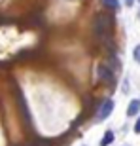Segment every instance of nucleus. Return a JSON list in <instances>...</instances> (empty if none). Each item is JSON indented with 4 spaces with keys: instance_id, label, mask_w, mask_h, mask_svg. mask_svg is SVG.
Listing matches in <instances>:
<instances>
[{
    "instance_id": "obj_1",
    "label": "nucleus",
    "mask_w": 140,
    "mask_h": 146,
    "mask_svg": "<svg viewBox=\"0 0 140 146\" xmlns=\"http://www.w3.org/2000/svg\"><path fill=\"white\" fill-rule=\"evenodd\" d=\"M112 25V17L108 13H97L95 15V21H93V34L95 38H104L108 34V27Z\"/></svg>"
},
{
    "instance_id": "obj_2",
    "label": "nucleus",
    "mask_w": 140,
    "mask_h": 146,
    "mask_svg": "<svg viewBox=\"0 0 140 146\" xmlns=\"http://www.w3.org/2000/svg\"><path fill=\"white\" fill-rule=\"evenodd\" d=\"M97 76L102 84H110V86L114 84V70H112L110 65H98L97 66Z\"/></svg>"
},
{
    "instance_id": "obj_3",
    "label": "nucleus",
    "mask_w": 140,
    "mask_h": 146,
    "mask_svg": "<svg viewBox=\"0 0 140 146\" xmlns=\"http://www.w3.org/2000/svg\"><path fill=\"white\" fill-rule=\"evenodd\" d=\"M112 110H114V101L112 99H106L102 104H100V108H98V112H97V119L98 121H102V119H106L110 114H112Z\"/></svg>"
},
{
    "instance_id": "obj_4",
    "label": "nucleus",
    "mask_w": 140,
    "mask_h": 146,
    "mask_svg": "<svg viewBox=\"0 0 140 146\" xmlns=\"http://www.w3.org/2000/svg\"><path fill=\"white\" fill-rule=\"evenodd\" d=\"M138 110H140V101L138 99H133L129 103V108H127V116H138Z\"/></svg>"
},
{
    "instance_id": "obj_5",
    "label": "nucleus",
    "mask_w": 140,
    "mask_h": 146,
    "mask_svg": "<svg viewBox=\"0 0 140 146\" xmlns=\"http://www.w3.org/2000/svg\"><path fill=\"white\" fill-rule=\"evenodd\" d=\"M100 4L110 11H118L119 10V0H100Z\"/></svg>"
},
{
    "instance_id": "obj_6",
    "label": "nucleus",
    "mask_w": 140,
    "mask_h": 146,
    "mask_svg": "<svg viewBox=\"0 0 140 146\" xmlns=\"http://www.w3.org/2000/svg\"><path fill=\"white\" fill-rule=\"evenodd\" d=\"M112 142H114V131H106L102 141H100V146H110Z\"/></svg>"
},
{
    "instance_id": "obj_7",
    "label": "nucleus",
    "mask_w": 140,
    "mask_h": 146,
    "mask_svg": "<svg viewBox=\"0 0 140 146\" xmlns=\"http://www.w3.org/2000/svg\"><path fill=\"white\" fill-rule=\"evenodd\" d=\"M133 59H135L136 63H140V44L136 46L135 49H133Z\"/></svg>"
},
{
    "instance_id": "obj_8",
    "label": "nucleus",
    "mask_w": 140,
    "mask_h": 146,
    "mask_svg": "<svg viewBox=\"0 0 140 146\" xmlns=\"http://www.w3.org/2000/svg\"><path fill=\"white\" fill-rule=\"evenodd\" d=\"M135 133L140 135V116H138V119H136V123H135Z\"/></svg>"
},
{
    "instance_id": "obj_9",
    "label": "nucleus",
    "mask_w": 140,
    "mask_h": 146,
    "mask_svg": "<svg viewBox=\"0 0 140 146\" xmlns=\"http://www.w3.org/2000/svg\"><path fill=\"white\" fill-rule=\"evenodd\" d=\"M133 4H135V0H125V6H129V8H131Z\"/></svg>"
},
{
    "instance_id": "obj_10",
    "label": "nucleus",
    "mask_w": 140,
    "mask_h": 146,
    "mask_svg": "<svg viewBox=\"0 0 140 146\" xmlns=\"http://www.w3.org/2000/svg\"><path fill=\"white\" fill-rule=\"evenodd\" d=\"M138 17H140V11H138Z\"/></svg>"
},
{
    "instance_id": "obj_11",
    "label": "nucleus",
    "mask_w": 140,
    "mask_h": 146,
    "mask_svg": "<svg viewBox=\"0 0 140 146\" xmlns=\"http://www.w3.org/2000/svg\"><path fill=\"white\" fill-rule=\"evenodd\" d=\"M138 2H140V0H138Z\"/></svg>"
},
{
    "instance_id": "obj_12",
    "label": "nucleus",
    "mask_w": 140,
    "mask_h": 146,
    "mask_svg": "<svg viewBox=\"0 0 140 146\" xmlns=\"http://www.w3.org/2000/svg\"><path fill=\"white\" fill-rule=\"evenodd\" d=\"M30 146H32V144H30Z\"/></svg>"
}]
</instances>
